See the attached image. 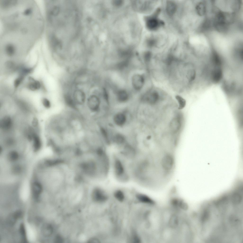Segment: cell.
Segmentation results:
<instances>
[{
	"instance_id": "6da1fadb",
	"label": "cell",
	"mask_w": 243,
	"mask_h": 243,
	"mask_svg": "<svg viewBox=\"0 0 243 243\" xmlns=\"http://www.w3.org/2000/svg\"><path fill=\"white\" fill-rule=\"evenodd\" d=\"M0 48L15 54L31 48L41 38L44 28L41 12L30 5L17 4L0 11Z\"/></svg>"
},
{
	"instance_id": "7a4b0ae2",
	"label": "cell",
	"mask_w": 243,
	"mask_h": 243,
	"mask_svg": "<svg viewBox=\"0 0 243 243\" xmlns=\"http://www.w3.org/2000/svg\"><path fill=\"white\" fill-rule=\"evenodd\" d=\"M114 168L116 176L120 181L125 182L128 179V176L126 173L123 165L121 161L116 159L114 164Z\"/></svg>"
},
{
	"instance_id": "3957f363",
	"label": "cell",
	"mask_w": 243,
	"mask_h": 243,
	"mask_svg": "<svg viewBox=\"0 0 243 243\" xmlns=\"http://www.w3.org/2000/svg\"><path fill=\"white\" fill-rule=\"evenodd\" d=\"M72 94L74 101L77 105L83 104L87 100L86 92L83 89L80 87H76Z\"/></svg>"
},
{
	"instance_id": "277c9868",
	"label": "cell",
	"mask_w": 243,
	"mask_h": 243,
	"mask_svg": "<svg viewBox=\"0 0 243 243\" xmlns=\"http://www.w3.org/2000/svg\"><path fill=\"white\" fill-rule=\"evenodd\" d=\"M86 102L88 108L91 111L96 112L99 109L100 101L96 95L93 94L89 95L87 99Z\"/></svg>"
},
{
	"instance_id": "5b68a950",
	"label": "cell",
	"mask_w": 243,
	"mask_h": 243,
	"mask_svg": "<svg viewBox=\"0 0 243 243\" xmlns=\"http://www.w3.org/2000/svg\"><path fill=\"white\" fill-rule=\"evenodd\" d=\"M164 24V23L162 21L154 16L148 18L146 22L147 28L149 30L152 31L157 30Z\"/></svg>"
},
{
	"instance_id": "8992f818",
	"label": "cell",
	"mask_w": 243,
	"mask_h": 243,
	"mask_svg": "<svg viewBox=\"0 0 243 243\" xmlns=\"http://www.w3.org/2000/svg\"><path fill=\"white\" fill-rule=\"evenodd\" d=\"M145 80L144 77L143 76L139 74L134 75L132 79L133 87L136 90H140L144 86Z\"/></svg>"
},
{
	"instance_id": "52a82bcc",
	"label": "cell",
	"mask_w": 243,
	"mask_h": 243,
	"mask_svg": "<svg viewBox=\"0 0 243 243\" xmlns=\"http://www.w3.org/2000/svg\"><path fill=\"white\" fill-rule=\"evenodd\" d=\"M93 199L96 202H102L106 201L107 197L106 194L102 190L99 189L96 190L93 195Z\"/></svg>"
},
{
	"instance_id": "ba28073f",
	"label": "cell",
	"mask_w": 243,
	"mask_h": 243,
	"mask_svg": "<svg viewBox=\"0 0 243 243\" xmlns=\"http://www.w3.org/2000/svg\"><path fill=\"white\" fill-rule=\"evenodd\" d=\"M63 98L65 104L68 106L73 109H77V105L73 98L72 93L67 92L63 95Z\"/></svg>"
},
{
	"instance_id": "9c48e42d",
	"label": "cell",
	"mask_w": 243,
	"mask_h": 243,
	"mask_svg": "<svg viewBox=\"0 0 243 243\" xmlns=\"http://www.w3.org/2000/svg\"><path fill=\"white\" fill-rule=\"evenodd\" d=\"M136 197L139 201L140 202L148 205H152L155 204L153 200L145 195L138 194L137 195Z\"/></svg>"
},
{
	"instance_id": "30bf717a",
	"label": "cell",
	"mask_w": 243,
	"mask_h": 243,
	"mask_svg": "<svg viewBox=\"0 0 243 243\" xmlns=\"http://www.w3.org/2000/svg\"><path fill=\"white\" fill-rule=\"evenodd\" d=\"M26 226V234L28 240L30 241H34L36 237V232L34 229L29 224H27Z\"/></svg>"
},
{
	"instance_id": "8fae6325",
	"label": "cell",
	"mask_w": 243,
	"mask_h": 243,
	"mask_svg": "<svg viewBox=\"0 0 243 243\" xmlns=\"http://www.w3.org/2000/svg\"><path fill=\"white\" fill-rule=\"evenodd\" d=\"M177 9L176 4L171 1H168L167 2L166 9L167 13L170 16L173 15L175 13Z\"/></svg>"
},
{
	"instance_id": "7c38bea8",
	"label": "cell",
	"mask_w": 243,
	"mask_h": 243,
	"mask_svg": "<svg viewBox=\"0 0 243 243\" xmlns=\"http://www.w3.org/2000/svg\"><path fill=\"white\" fill-rule=\"evenodd\" d=\"M29 79L30 82L27 85V87L29 89L32 91H35L40 88L41 84L39 81L35 80L31 77H30Z\"/></svg>"
},
{
	"instance_id": "4fadbf2b",
	"label": "cell",
	"mask_w": 243,
	"mask_h": 243,
	"mask_svg": "<svg viewBox=\"0 0 243 243\" xmlns=\"http://www.w3.org/2000/svg\"><path fill=\"white\" fill-rule=\"evenodd\" d=\"M126 120V117L122 113L117 114L114 117V121L118 125H123L125 123Z\"/></svg>"
},
{
	"instance_id": "5bb4252c",
	"label": "cell",
	"mask_w": 243,
	"mask_h": 243,
	"mask_svg": "<svg viewBox=\"0 0 243 243\" xmlns=\"http://www.w3.org/2000/svg\"><path fill=\"white\" fill-rule=\"evenodd\" d=\"M123 153L126 157L129 158H132L136 154L135 150L130 147H126L123 151Z\"/></svg>"
},
{
	"instance_id": "9a60e30c",
	"label": "cell",
	"mask_w": 243,
	"mask_h": 243,
	"mask_svg": "<svg viewBox=\"0 0 243 243\" xmlns=\"http://www.w3.org/2000/svg\"><path fill=\"white\" fill-rule=\"evenodd\" d=\"M175 98L177 101L178 105V109L181 110L185 106L186 102V100L181 96L177 95L175 96Z\"/></svg>"
},
{
	"instance_id": "2e32d148",
	"label": "cell",
	"mask_w": 243,
	"mask_h": 243,
	"mask_svg": "<svg viewBox=\"0 0 243 243\" xmlns=\"http://www.w3.org/2000/svg\"><path fill=\"white\" fill-rule=\"evenodd\" d=\"M117 97L118 100L120 101L124 102L127 100L128 96L127 93L125 90H121L117 93Z\"/></svg>"
},
{
	"instance_id": "e0dca14e",
	"label": "cell",
	"mask_w": 243,
	"mask_h": 243,
	"mask_svg": "<svg viewBox=\"0 0 243 243\" xmlns=\"http://www.w3.org/2000/svg\"><path fill=\"white\" fill-rule=\"evenodd\" d=\"M153 58L152 53L150 51L145 52L143 55V58L145 61L147 63L150 64Z\"/></svg>"
},
{
	"instance_id": "ac0fdd59",
	"label": "cell",
	"mask_w": 243,
	"mask_h": 243,
	"mask_svg": "<svg viewBox=\"0 0 243 243\" xmlns=\"http://www.w3.org/2000/svg\"><path fill=\"white\" fill-rule=\"evenodd\" d=\"M114 195L116 198L120 201H122L125 198L124 194L123 192L121 190H118L116 191L114 193Z\"/></svg>"
},
{
	"instance_id": "d6986e66",
	"label": "cell",
	"mask_w": 243,
	"mask_h": 243,
	"mask_svg": "<svg viewBox=\"0 0 243 243\" xmlns=\"http://www.w3.org/2000/svg\"><path fill=\"white\" fill-rule=\"evenodd\" d=\"M232 201L234 204L238 205L240 203L242 199L241 196L238 194H234L232 197Z\"/></svg>"
},
{
	"instance_id": "ffe728a7",
	"label": "cell",
	"mask_w": 243,
	"mask_h": 243,
	"mask_svg": "<svg viewBox=\"0 0 243 243\" xmlns=\"http://www.w3.org/2000/svg\"><path fill=\"white\" fill-rule=\"evenodd\" d=\"M114 141L117 144H120L123 143L124 141V137L121 135L117 134L114 138Z\"/></svg>"
},
{
	"instance_id": "44dd1931",
	"label": "cell",
	"mask_w": 243,
	"mask_h": 243,
	"mask_svg": "<svg viewBox=\"0 0 243 243\" xmlns=\"http://www.w3.org/2000/svg\"><path fill=\"white\" fill-rule=\"evenodd\" d=\"M209 215V212L208 209L205 210L203 213L201 217V222L203 223L208 219Z\"/></svg>"
},
{
	"instance_id": "7402d4cb",
	"label": "cell",
	"mask_w": 243,
	"mask_h": 243,
	"mask_svg": "<svg viewBox=\"0 0 243 243\" xmlns=\"http://www.w3.org/2000/svg\"><path fill=\"white\" fill-rule=\"evenodd\" d=\"M156 40L154 38H150L147 41V45L149 47H151L155 46L157 43Z\"/></svg>"
},
{
	"instance_id": "603a6c76",
	"label": "cell",
	"mask_w": 243,
	"mask_h": 243,
	"mask_svg": "<svg viewBox=\"0 0 243 243\" xmlns=\"http://www.w3.org/2000/svg\"><path fill=\"white\" fill-rule=\"evenodd\" d=\"M23 79V76L21 75L15 80L14 82V86L15 88L17 87L19 85Z\"/></svg>"
},
{
	"instance_id": "cb8c5ba5",
	"label": "cell",
	"mask_w": 243,
	"mask_h": 243,
	"mask_svg": "<svg viewBox=\"0 0 243 243\" xmlns=\"http://www.w3.org/2000/svg\"><path fill=\"white\" fill-rule=\"evenodd\" d=\"M43 106L46 108H49L51 106V104L49 100L46 98H43L42 101Z\"/></svg>"
},
{
	"instance_id": "d4e9b609",
	"label": "cell",
	"mask_w": 243,
	"mask_h": 243,
	"mask_svg": "<svg viewBox=\"0 0 243 243\" xmlns=\"http://www.w3.org/2000/svg\"><path fill=\"white\" fill-rule=\"evenodd\" d=\"M100 131L102 135L105 138L107 141H108L107 135L105 130L103 128H100Z\"/></svg>"
},
{
	"instance_id": "484cf974",
	"label": "cell",
	"mask_w": 243,
	"mask_h": 243,
	"mask_svg": "<svg viewBox=\"0 0 243 243\" xmlns=\"http://www.w3.org/2000/svg\"><path fill=\"white\" fill-rule=\"evenodd\" d=\"M14 64L11 61L7 62L6 63V65L7 67L9 69H11L14 66Z\"/></svg>"
},
{
	"instance_id": "4316f807",
	"label": "cell",
	"mask_w": 243,
	"mask_h": 243,
	"mask_svg": "<svg viewBox=\"0 0 243 243\" xmlns=\"http://www.w3.org/2000/svg\"><path fill=\"white\" fill-rule=\"evenodd\" d=\"M55 240V241H56V242L58 243H62L63 241L62 238L59 235L56 237Z\"/></svg>"
},
{
	"instance_id": "83f0119b",
	"label": "cell",
	"mask_w": 243,
	"mask_h": 243,
	"mask_svg": "<svg viewBox=\"0 0 243 243\" xmlns=\"http://www.w3.org/2000/svg\"><path fill=\"white\" fill-rule=\"evenodd\" d=\"M89 243H93L98 242V240L97 239L94 238H92L89 239Z\"/></svg>"
}]
</instances>
